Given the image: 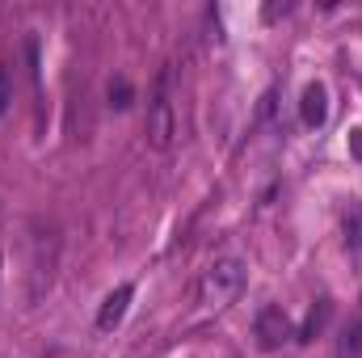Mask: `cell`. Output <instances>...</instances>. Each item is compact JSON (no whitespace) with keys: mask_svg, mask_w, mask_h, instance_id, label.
Listing matches in <instances>:
<instances>
[{"mask_svg":"<svg viewBox=\"0 0 362 358\" xmlns=\"http://www.w3.org/2000/svg\"><path fill=\"white\" fill-rule=\"evenodd\" d=\"M249 282V266L240 258H215L211 266L202 270V282H198V304L211 308V312H223L240 299Z\"/></svg>","mask_w":362,"mask_h":358,"instance_id":"1","label":"cell"},{"mask_svg":"<svg viewBox=\"0 0 362 358\" xmlns=\"http://www.w3.org/2000/svg\"><path fill=\"white\" fill-rule=\"evenodd\" d=\"M173 135H177V118H173V101H169V68H165L148 97V144L156 152H165V148H173Z\"/></svg>","mask_w":362,"mask_h":358,"instance_id":"2","label":"cell"},{"mask_svg":"<svg viewBox=\"0 0 362 358\" xmlns=\"http://www.w3.org/2000/svg\"><path fill=\"white\" fill-rule=\"evenodd\" d=\"M253 337H257V346L274 354V350H282L286 342H295V325H291V316L278 308V304H266L262 312H257V321H253Z\"/></svg>","mask_w":362,"mask_h":358,"instance_id":"3","label":"cell"},{"mask_svg":"<svg viewBox=\"0 0 362 358\" xmlns=\"http://www.w3.org/2000/svg\"><path fill=\"white\" fill-rule=\"evenodd\" d=\"M131 299H135V287H131V282H118V287L101 299V308H97V329H101V333H114V329L122 325Z\"/></svg>","mask_w":362,"mask_h":358,"instance_id":"4","label":"cell"},{"mask_svg":"<svg viewBox=\"0 0 362 358\" xmlns=\"http://www.w3.org/2000/svg\"><path fill=\"white\" fill-rule=\"evenodd\" d=\"M299 118H303V127H312V131H320L325 122H329V89L320 85V81H312L303 97H299Z\"/></svg>","mask_w":362,"mask_h":358,"instance_id":"5","label":"cell"},{"mask_svg":"<svg viewBox=\"0 0 362 358\" xmlns=\"http://www.w3.org/2000/svg\"><path fill=\"white\" fill-rule=\"evenodd\" d=\"M337 358H362V312L346 321V329L337 337Z\"/></svg>","mask_w":362,"mask_h":358,"instance_id":"6","label":"cell"},{"mask_svg":"<svg viewBox=\"0 0 362 358\" xmlns=\"http://www.w3.org/2000/svg\"><path fill=\"white\" fill-rule=\"evenodd\" d=\"M329 312H333V304H329V299H316V304H312V312H308V321H303V329H295V342H312V337L325 329Z\"/></svg>","mask_w":362,"mask_h":358,"instance_id":"7","label":"cell"},{"mask_svg":"<svg viewBox=\"0 0 362 358\" xmlns=\"http://www.w3.org/2000/svg\"><path fill=\"white\" fill-rule=\"evenodd\" d=\"M105 97H110V105H114V110H127V105L135 101V89H131V81L118 72V76H110V85H105Z\"/></svg>","mask_w":362,"mask_h":358,"instance_id":"8","label":"cell"},{"mask_svg":"<svg viewBox=\"0 0 362 358\" xmlns=\"http://www.w3.org/2000/svg\"><path fill=\"white\" fill-rule=\"evenodd\" d=\"M346 245L354 253L362 249V207L358 202H350V211H346Z\"/></svg>","mask_w":362,"mask_h":358,"instance_id":"9","label":"cell"},{"mask_svg":"<svg viewBox=\"0 0 362 358\" xmlns=\"http://www.w3.org/2000/svg\"><path fill=\"white\" fill-rule=\"evenodd\" d=\"M13 101V76H8V59H0V114L8 110Z\"/></svg>","mask_w":362,"mask_h":358,"instance_id":"10","label":"cell"},{"mask_svg":"<svg viewBox=\"0 0 362 358\" xmlns=\"http://www.w3.org/2000/svg\"><path fill=\"white\" fill-rule=\"evenodd\" d=\"M350 152H354V156L362 161V131H358V127L350 131Z\"/></svg>","mask_w":362,"mask_h":358,"instance_id":"11","label":"cell"}]
</instances>
